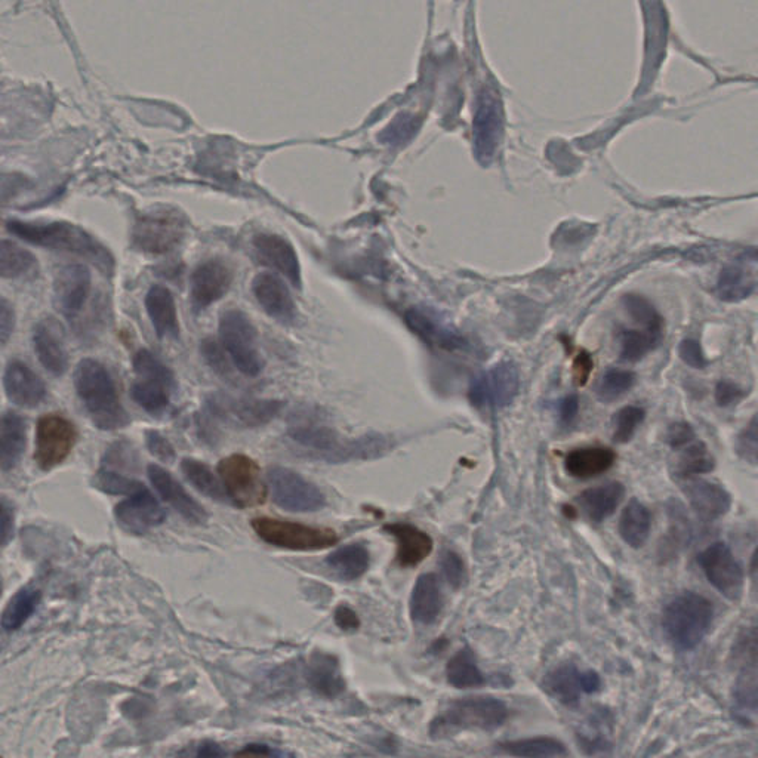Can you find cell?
Masks as SVG:
<instances>
[{
	"label": "cell",
	"instance_id": "cell-1",
	"mask_svg": "<svg viewBox=\"0 0 758 758\" xmlns=\"http://www.w3.org/2000/svg\"><path fill=\"white\" fill-rule=\"evenodd\" d=\"M9 233L21 240L51 251L77 255L91 261L104 273L113 270V257L88 231L66 221H9Z\"/></svg>",
	"mask_w": 758,
	"mask_h": 758
},
{
	"label": "cell",
	"instance_id": "cell-2",
	"mask_svg": "<svg viewBox=\"0 0 758 758\" xmlns=\"http://www.w3.org/2000/svg\"><path fill=\"white\" fill-rule=\"evenodd\" d=\"M75 387L86 414L95 427L104 431L122 430L131 417L120 400L109 369L95 359L80 360L75 371Z\"/></svg>",
	"mask_w": 758,
	"mask_h": 758
},
{
	"label": "cell",
	"instance_id": "cell-3",
	"mask_svg": "<svg viewBox=\"0 0 758 758\" xmlns=\"http://www.w3.org/2000/svg\"><path fill=\"white\" fill-rule=\"evenodd\" d=\"M713 619V603L701 594L686 591L664 607L662 630L674 649L687 652L705 639Z\"/></svg>",
	"mask_w": 758,
	"mask_h": 758
},
{
	"label": "cell",
	"instance_id": "cell-4",
	"mask_svg": "<svg viewBox=\"0 0 758 758\" xmlns=\"http://www.w3.org/2000/svg\"><path fill=\"white\" fill-rule=\"evenodd\" d=\"M288 436L292 442L298 443L303 448L310 449L311 454L326 459V461L340 462L350 458H363L382 454L387 445L385 437L379 434L360 437V439L348 442L342 439L337 431L326 425L313 424V422H300L289 428Z\"/></svg>",
	"mask_w": 758,
	"mask_h": 758
},
{
	"label": "cell",
	"instance_id": "cell-5",
	"mask_svg": "<svg viewBox=\"0 0 758 758\" xmlns=\"http://www.w3.org/2000/svg\"><path fill=\"white\" fill-rule=\"evenodd\" d=\"M137 379L131 387V396L140 408L149 414H165L171 406L172 391L175 390L174 372L147 348H141L132 360Z\"/></svg>",
	"mask_w": 758,
	"mask_h": 758
},
{
	"label": "cell",
	"instance_id": "cell-6",
	"mask_svg": "<svg viewBox=\"0 0 758 758\" xmlns=\"http://www.w3.org/2000/svg\"><path fill=\"white\" fill-rule=\"evenodd\" d=\"M220 340L233 365L246 377H258L264 359L258 348V332L252 320L237 308L224 311L220 317Z\"/></svg>",
	"mask_w": 758,
	"mask_h": 758
},
{
	"label": "cell",
	"instance_id": "cell-7",
	"mask_svg": "<svg viewBox=\"0 0 758 758\" xmlns=\"http://www.w3.org/2000/svg\"><path fill=\"white\" fill-rule=\"evenodd\" d=\"M186 231V218L177 209H152L138 215L135 220L132 246L144 254H166L183 242Z\"/></svg>",
	"mask_w": 758,
	"mask_h": 758
},
{
	"label": "cell",
	"instance_id": "cell-8",
	"mask_svg": "<svg viewBox=\"0 0 758 758\" xmlns=\"http://www.w3.org/2000/svg\"><path fill=\"white\" fill-rule=\"evenodd\" d=\"M285 403L273 399H243L214 393L206 397L205 411L209 421L223 422L230 427L257 428L277 418Z\"/></svg>",
	"mask_w": 758,
	"mask_h": 758
},
{
	"label": "cell",
	"instance_id": "cell-9",
	"mask_svg": "<svg viewBox=\"0 0 758 758\" xmlns=\"http://www.w3.org/2000/svg\"><path fill=\"white\" fill-rule=\"evenodd\" d=\"M255 533L267 544L292 551H316L334 547L338 535L332 529L314 528L288 520L258 517L251 522Z\"/></svg>",
	"mask_w": 758,
	"mask_h": 758
},
{
	"label": "cell",
	"instance_id": "cell-10",
	"mask_svg": "<svg viewBox=\"0 0 758 758\" xmlns=\"http://www.w3.org/2000/svg\"><path fill=\"white\" fill-rule=\"evenodd\" d=\"M218 476L223 482L228 501L239 508L263 505L267 498L266 483L255 459L243 454L228 455L218 464Z\"/></svg>",
	"mask_w": 758,
	"mask_h": 758
},
{
	"label": "cell",
	"instance_id": "cell-11",
	"mask_svg": "<svg viewBox=\"0 0 758 758\" xmlns=\"http://www.w3.org/2000/svg\"><path fill=\"white\" fill-rule=\"evenodd\" d=\"M508 719V708L504 702L492 696H471L449 704L445 713L433 723L434 732L446 727L456 729L493 730Z\"/></svg>",
	"mask_w": 758,
	"mask_h": 758
},
{
	"label": "cell",
	"instance_id": "cell-12",
	"mask_svg": "<svg viewBox=\"0 0 758 758\" xmlns=\"http://www.w3.org/2000/svg\"><path fill=\"white\" fill-rule=\"evenodd\" d=\"M274 504L292 513H314L326 505L325 495L310 480L285 467H271L267 473Z\"/></svg>",
	"mask_w": 758,
	"mask_h": 758
},
{
	"label": "cell",
	"instance_id": "cell-13",
	"mask_svg": "<svg viewBox=\"0 0 758 758\" xmlns=\"http://www.w3.org/2000/svg\"><path fill=\"white\" fill-rule=\"evenodd\" d=\"M77 428L60 414L39 418L36 427L35 461L40 470L51 471L72 454L77 442Z\"/></svg>",
	"mask_w": 758,
	"mask_h": 758
},
{
	"label": "cell",
	"instance_id": "cell-14",
	"mask_svg": "<svg viewBox=\"0 0 758 758\" xmlns=\"http://www.w3.org/2000/svg\"><path fill=\"white\" fill-rule=\"evenodd\" d=\"M698 565L721 596L732 602L741 599L745 582L744 569L724 542L708 545L699 554Z\"/></svg>",
	"mask_w": 758,
	"mask_h": 758
},
{
	"label": "cell",
	"instance_id": "cell-15",
	"mask_svg": "<svg viewBox=\"0 0 758 758\" xmlns=\"http://www.w3.org/2000/svg\"><path fill=\"white\" fill-rule=\"evenodd\" d=\"M519 371L510 362H501L471 382L468 397L476 408H504L519 391Z\"/></svg>",
	"mask_w": 758,
	"mask_h": 758
},
{
	"label": "cell",
	"instance_id": "cell-16",
	"mask_svg": "<svg viewBox=\"0 0 758 758\" xmlns=\"http://www.w3.org/2000/svg\"><path fill=\"white\" fill-rule=\"evenodd\" d=\"M234 282V271L227 261L211 258L194 268L190 276V303L196 313L226 297Z\"/></svg>",
	"mask_w": 758,
	"mask_h": 758
},
{
	"label": "cell",
	"instance_id": "cell-17",
	"mask_svg": "<svg viewBox=\"0 0 758 758\" xmlns=\"http://www.w3.org/2000/svg\"><path fill=\"white\" fill-rule=\"evenodd\" d=\"M91 292L92 273L85 264H67L55 274V308L70 322L82 314Z\"/></svg>",
	"mask_w": 758,
	"mask_h": 758
},
{
	"label": "cell",
	"instance_id": "cell-18",
	"mask_svg": "<svg viewBox=\"0 0 758 758\" xmlns=\"http://www.w3.org/2000/svg\"><path fill=\"white\" fill-rule=\"evenodd\" d=\"M33 347L40 365L52 377H63L69 369V351L63 325L54 317L40 320L33 331Z\"/></svg>",
	"mask_w": 758,
	"mask_h": 758
},
{
	"label": "cell",
	"instance_id": "cell-19",
	"mask_svg": "<svg viewBox=\"0 0 758 758\" xmlns=\"http://www.w3.org/2000/svg\"><path fill=\"white\" fill-rule=\"evenodd\" d=\"M114 519L123 531L132 535H144L165 522L166 511L146 488L117 504L114 508Z\"/></svg>",
	"mask_w": 758,
	"mask_h": 758
},
{
	"label": "cell",
	"instance_id": "cell-20",
	"mask_svg": "<svg viewBox=\"0 0 758 758\" xmlns=\"http://www.w3.org/2000/svg\"><path fill=\"white\" fill-rule=\"evenodd\" d=\"M255 258L261 266L283 274L294 286H301V267L294 246L274 233H258L252 239Z\"/></svg>",
	"mask_w": 758,
	"mask_h": 758
},
{
	"label": "cell",
	"instance_id": "cell-21",
	"mask_svg": "<svg viewBox=\"0 0 758 758\" xmlns=\"http://www.w3.org/2000/svg\"><path fill=\"white\" fill-rule=\"evenodd\" d=\"M252 292L258 304L271 317L282 325H291L297 319V307L288 285L276 273L264 271L255 276Z\"/></svg>",
	"mask_w": 758,
	"mask_h": 758
},
{
	"label": "cell",
	"instance_id": "cell-22",
	"mask_svg": "<svg viewBox=\"0 0 758 758\" xmlns=\"http://www.w3.org/2000/svg\"><path fill=\"white\" fill-rule=\"evenodd\" d=\"M150 482L156 492L162 496L166 504L171 505L177 513H180L187 522L193 525H205L208 513L205 508L183 488L180 482L160 465L152 464L149 467Z\"/></svg>",
	"mask_w": 758,
	"mask_h": 758
},
{
	"label": "cell",
	"instance_id": "cell-23",
	"mask_svg": "<svg viewBox=\"0 0 758 758\" xmlns=\"http://www.w3.org/2000/svg\"><path fill=\"white\" fill-rule=\"evenodd\" d=\"M682 489L690 508L702 522H716L732 507V495L717 483L690 477L682 480Z\"/></svg>",
	"mask_w": 758,
	"mask_h": 758
},
{
	"label": "cell",
	"instance_id": "cell-24",
	"mask_svg": "<svg viewBox=\"0 0 758 758\" xmlns=\"http://www.w3.org/2000/svg\"><path fill=\"white\" fill-rule=\"evenodd\" d=\"M3 387L8 399L21 408L42 405L48 394L45 381L21 360H11L6 365Z\"/></svg>",
	"mask_w": 758,
	"mask_h": 758
},
{
	"label": "cell",
	"instance_id": "cell-25",
	"mask_svg": "<svg viewBox=\"0 0 758 758\" xmlns=\"http://www.w3.org/2000/svg\"><path fill=\"white\" fill-rule=\"evenodd\" d=\"M146 310L160 340L180 338V320L172 292L166 286L154 285L147 292Z\"/></svg>",
	"mask_w": 758,
	"mask_h": 758
},
{
	"label": "cell",
	"instance_id": "cell-26",
	"mask_svg": "<svg viewBox=\"0 0 758 758\" xmlns=\"http://www.w3.org/2000/svg\"><path fill=\"white\" fill-rule=\"evenodd\" d=\"M397 542L396 560L402 568H415L433 551V539L428 533L406 523L384 526Z\"/></svg>",
	"mask_w": 758,
	"mask_h": 758
},
{
	"label": "cell",
	"instance_id": "cell-27",
	"mask_svg": "<svg viewBox=\"0 0 758 758\" xmlns=\"http://www.w3.org/2000/svg\"><path fill=\"white\" fill-rule=\"evenodd\" d=\"M409 328L418 335L421 340L430 344L431 347L442 348L446 351H455L465 347L464 337L454 331V329L445 326L436 316L427 313L424 310L409 311L408 317Z\"/></svg>",
	"mask_w": 758,
	"mask_h": 758
},
{
	"label": "cell",
	"instance_id": "cell-28",
	"mask_svg": "<svg viewBox=\"0 0 758 758\" xmlns=\"http://www.w3.org/2000/svg\"><path fill=\"white\" fill-rule=\"evenodd\" d=\"M27 425L26 421L15 414L6 412L0 424V467L2 471L14 470L26 451Z\"/></svg>",
	"mask_w": 758,
	"mask_h": 758
},
{
	"label": "cell",
	"instance_id": "cell-29",
	"mask_svg": "<svg viewBox=\"0 0 758 758\" xmlns=\"http://www.w3.org/2000/svg\"><path fill=\"white\" fill-rule=\"evenodd\" d=\"M308 686L325 698H335L345 689L337 658L326 653H314L307 667Z\"/></svg>",
	"mask_w": 758,
	"mask_h": 758
},
{
	"label": "cell",
	"instance_id": "cell-30",
	"mask_svg": "<svg viewBox=\"0 0 758 758\" xmlns=\"http://www.w3.org/2000/svg\"><path fill=\"white\" fill-rule=\"evenodd\" d=\"M411 615L419 624H433L442 612L443 597L439 579L433 573L419 576L411 596Z\"/></svg>",
	"mask_w": 758,
	"mask_h": 758
},
{
	"label": "cell",
	"instance_id": "cell-31",
	"mask_svg": "<svg viewBox=\"0 0 758 758\" xmlns=\"http://www.w3.org/2000/svg\"><path fill=\"white\" fill-rule=\"evenodd\" d=\"M624 495L625 488L621 483L610 482L582 492L578 496V504L581 505L588 519L600 523L615 513Z\"/></svg>",
	"mask_w": 758,
	"mask_h": 758
},
{
	"label": "cell",
	"instance_id": "cell-32",
	"mask_svg": "<svg viewBox=\"0 0 758 758\" xmlns=\"http://www.w3.org/2000/svg\"><path fill=\"white\" fill-rule=\"evenodd\" d=\"M616 454L610 448H582L566 456L565 467L576 479H591L606 473L615 464Z\"/></svg>",
	"mask_w": 758,
	"mask_h": 758
},
{
	"label": "cell",
	"instance_id": "cell-33",
	"mask_svg": "<svg viewBox=\"0 0 758 758\" xmlns=\"http://www.w3.org/2000/svg\"><path fill=\"white\" fill-rule=\"evenodd\" d=\"M652 529V514L639 499H631L619 519V535L631 548H642Z\"/></svg>",
	"mask_w": 758,
	"mask_h": 758
},
{
	"label": "cell",
	"instance_id": "cell-34",
	"mask_svg": "<svg viewBox=\"0 0 758 758\" xmlns=\"http://www.w3.org/2000/svg\"><path fill=\"white\" fill-rule=\"evenodd\" d=\"M369 562H371V557H369L368 548L362 544L345 545L329 554L326 559L329 568L344 581H354L365 575Z\"/></svg>",
	"mask_w": 758,
	"mask_h": 758
},
{
	"label": "cell",
	"instance_id": "cell-35",
	"mask_svg": "<svg viewBox=\"0 0 758 758\" xmlns=\"http://www.w3.org/2000/svg\"><path fill=\"white\" fill-rule=\"evenodd\" d=\"M501 751L516 758H563L568 756L566 745L556 738L538 736V738L519 739L499 745Z\"/></svg>",
	"mask_w": 758,
	"mask_h": 758
},
{
	"label": "cell",
	"instance_id": "cell-36",
	"mask_svg": "<svg viewBox=\"0 0 758 758\" xmlns=\"http://www.w3.org/2000/svg\"><path fill=\"white\" fill-rule=\"evenodd\" d=\"M42 593L36 588L24 587L9 600L2 615V627L6 633L20 630L38 609Z\"/></svg>",
	"mask_w": 758,
	"mask_h": 758
},
{
	"label": "cell",
	"instance_id": "cell-37",
	"mask_svg": "<svg viewBox=\"0 0 758 758\" xmlns=\"http://www.w3.org/2000/svg\"><path fill=\"white\" fill-rule=\"evenodd\" d=\"M582 674L572 665H562L551 671L544 680V687L551 696L568 707H575L582 690Z\"/></svg>",
	"mask_w": 758,
	"mask_h": 758
},
{
	"label": "cell",
	"instance_id": "cell-38",
	"mask_svg": "<svg viewBox=\"0 0 758 758\" xmlns=\"http://www.w3.org/2000/svg\"><path fill=\"white\" fill-rule=\"evenodd\" d=\"M38 271V260L32 252L12 240L0 243V274L3 279H18Z\"/></svg>",
	"mask_w": 758,
	"mask_h": 758
},
{
	"label": "cell",
	"instance_id": "cell-39",
	"mask_svg": "<svg viewBox=\"0 0 758 758\" xmlns=\"http://www.w3.org/2000/svg\"><path fill=\"white\" fill-rule=\"evenodd\" d=\"M676 461L677 479H690L699 474L711 473L716 468V459L708 446L696 439L690 445L680 449Z\"/></svg>",
	"mask_w": 758,
	"mask_h": 758
},
{
	"label": "cell",
	"instance_id": "cell-40",
	"mask_svg": "<svg viewBox=\"0 0 758 758\" xmlns=\"http://www.w3.org/2000/svg\"><path fill=\"white\" fill-rule=\"evenodd\" d=\"M181 471L191 485L203 495L215 499V501L230 502L223 482H220L221 479L212 473L211 467L205 462L193 458H184L181 461Z\"/></svg>",
	"mask_w": 758,
	"mask_h": 758
},
{
	"label": "cell",
	"instance_id": "cell-41",
	"mask_svg": "<svg viewBox=\"0 0 758 758\" xmlns=\"http://www.w3.org/2000/svg\"><path fill=\"white\" fill-rule=\"evenodd\" d=\"M446 677L452 686L458 689H473L485 684V676L477 667L476 656L471 649L464 647L448 662Z\"/></svg>",
	"mask_w": 758,
	"mask_h": 758
},
{
	"label": "cell",
	"instance_id": "cell-42",
	"mask_svg": "<svg viewBox=\"0 0 758 758\" xmlns=\"http://www.w3.org/2000/svg\"><path fill=\"white\" fill-rule=\"evenodd\" d=\"M730 659L744 671L758 668V619L736 634L730 647Z\"/></svg>",
	"mask_w": 758,
	"mask_h": 758
},
{
	"label": "cell",
	"instance_id": "cell-43",
	"mask_svg": "<svg viewBox=\"0 0 758 758\" xmlns=\"http://www.w3.org/2000/svg\"><path fill=\"white\" fill-rule=\"evenodd\" d=\"M662 335L646 329H625L621 334V359L636 363L661 344Z\"/></svg>",
	"mask_w": 758,
	"mask_h": 758
},
{
	"label": "cell",
	"instance_id": "cell-44",
	"mask_svg": "<svg viewBox=\"0 0 758 758\" xmlns=\"http://www.w3.org/2000/svg\"><path fill=\"white\" fill-rule=\"evenodd\" d=\"M92 486L98 491L109 493V495L132 496L146 489L143 483L129 479L119 471L109 470V468L98 470V473L92 477Z\"/></svg>",
	"mask_w": 758,
	"mask_h": 758
},
{
	"label": "cell",
	"instance_id": "cell-45",
	"mask_svg": "<svg viewBox=\"0 0 758 758\" xmlns=\"http://www.w3.org/2000/svg\"><path fill=\"white\" fill-rule=\"evenodd\" d=\"M634 382H636V375L633 372L624 371V369H609L597 384V399L605 403L615 402L633 388Z\"/></svg>",
	"mask_w": 758,
	"mask_h": 758
},
{
	"label": "cell",
	"instance_id": "cell-46",
	"mask_svg": "<svg viewBox=\"0 0 758 758\" xmlns=\"http://www.w3.org/2000/svg\"><path fill=\"white\" fill-rule=\"evenodd\" d=\"M645 409L639 406H625L621 411L616 412L613 417V442L624 443L630 442L636 434L637 428L645 421Z\"/></svg>",
	"mask_w": 758,
	"mask_h": 758
},
{
	"label": "cell",
	"instance_id": "cell-47",
	"mask_svg": "<svg viewBox=\"0 0 758 758\" xmlns=\"http://www.w3.org/2000/svg\"><path fill=\"white\" fill-rule=\"evenodd\" d=\"M735 451L739 458L758 467V412L736 437Z\"/></svg>",
	"mask_w": 758,
	"mask_h": 758
},
{
	"label": "cell",
	"instance_id": "cell-48",
	"mask_svg": "<svg viewBox=\"0 0 758 758\" xmlns=\"http://www.w3.org/2000/svg\"><path fill=\"white\" fill-rule=\"evenodd\" d=\"M103 464L106 465L104 468L120 467L122 470L135 471L140 467V458L131 443L116 442L107 449Z\"/></svg>",
	"mask_w": 758,
	"mask_h": 758
},
{
	"label": "cell",
	"instance_id": "cell-49",
	"mask_svg": "<svg viewBox=\"0 0 758 758\" xmlns=\"http://www.w3.org/2000/svg\"><path fill=\"white\" fill-rule=\"evenodd\" d=\"M735 699L744 710L758 711V670H745L736 683Z\"/></svg>",
	"mask_w": 758,
	"mask_h": 758
},
{
	"label": "cell",
	"instance_id": "cell-50",
	"mask_svg": "<svg viewBox=\"0 0 758 758\" xmlns=\"http://www.w3.org/2000/svg\"><path fill=\"white\" fill-rule=\"evenodd\" d=\"M200 353H202L203 359L206 360L209 368L217 372V375L227 379L233 377V371H231L223 345L218 344L212 338H206V340L200 342Z\"/></svg>",
	"mask_w": 758,
	"mask_h": 758
},
{
	"label": "cell",
	"instance_id": "cell-51",
	"mask_svg": "<svg viewBox=\"0 0 758 758\" xmlns=\"http://www.w3.org/2000/svg\"><path fill=\"white\" fill-rule=\"evenodd\" d=\"M440 569L445 575L446 581L454 588H459L465 581L464 560L455 551H445L440 557Z\"/></svg>",
	"mask_w": 758,
	"mask_h": 758
},
{
	"label": "cell",
	"instance_id": "cell-52",
	"mask_svg": "<svg viewBox=\"0 0 758 758\" xmlns=\"http://www.w3.org/2000/svg\"><path fill=\"white\" fill-rule=\"evenodd\" d=\"M696 433L693 430L692 425L686 421H676L667 428L665 433V442L674 451H680L684 446L690 445L695 442Z\"/></svg>",
	"mask_w": 758,
	"mask_h": 758
},
{
	"label": "cell",
	"instance_id": "cell-53",
	"mask_svg": "<svg viewBox=\"0 0 758 758\" xmlns=\"http://www.w3.org/2000/svg\"><path fill=\"white\" fill-rule=\"evenodd\" d=\"M745 396H747V391L729 379L717 382L716 391H714V397H716L717 405L720 408H730V406L744 400Z\"/></svg>",
	"mask_w": 758,
	"mask_h": 758
},
{
	"label": "cell",
	"instance_id": "cell-54",
	"mask_svg": "<svg viewBox=\"0 0 758 758\" xmlns=\"http://www.w3.org/2000/svg\"><path fill=\"white\" fill-rule=\"evenodd\" d=\"M146 445L150 454L159 458L163 462H172L175 459V449L172 448L171 442L166 439L160 431L149 430L146 433Z\"/></svg>",
	"mask_w": 758,
	"mask_h": 758
},
{
	"label": "cell",
	"instance_id": "cell-55",
	"mask_svg": "<svg viewBox=\"0 0 758 758\" xmlns=\"http://www.w3.org/2000/svg\"><path fill=\"white\" fill-rule=\"evenodd\" d=\"M679 354L682 357L684 363L693 369H705L710 362L707 357L704 356L701 344L696 340H684L679 347Z\"/></svg>",
	"mask_w": 758,
	"mask_h": 758
},
{
	"label": "cell",
	"instance_id": "cell-56",
	"mask_svg": "<svg viewBox=\"0 0 758 758\" xmlns=\"http://www.w3.org/2000/svg\"><path fill=\"white\" fill-rule=\"evenodd\" d=\"M15 328V313L12 305L2 298L0 303V338H2V345H6L9 337Z\"/></svg>",
	"mask_w": 758,
	"mask_h": 758
},
{
	"label": "cell",
	"instance_id": "cell-57",
	"mask_svg": "<svg viewBox=\"0 0 758 758\" xmlns=\"http://www.w3.org/2000/svg\"><path fill=\"white\" fill-rule=\"evenodd\" d=\"M594 363L593 359H591L590 354L585 353V351H581V353L578 354V357L575 359V363H573V372H575V381L578 382L579 385H584L585 382L588 381V378H590L591 372H593Z\"/></svg>",
	"mask_w": 758,
	"mask_h": 758
},
{
	"label": "cell",
	"instance_id": "cell-58",
	"mask_svg": "<svg viewBox=\"0 0 758 758\" xmlns=\"http://www.w3.org/2000/svg\"><path fill=\"white\" fill-rule=\"evenodd\" d=\"M335 622L344 631H354L360 627L359 616L348 606H340L335 610Z\"/></svg>",
	"mask_w": 758,
	"mask_h": 758
},
{
	"label": "cell",
	"instance_id": "cell-59",
	"mask_svg": "<svg viewBox=\"0 0 758 758\" xmlns=\"http://www.w3.org/2000/svg\"><path fill=\"white\" fill-rule=\"evenodd\" d=\"M579 399L575 394H569L560 403L559 418L563 425H570L578 415Z\"/></svg>",
	"mask_w": 758,
	"mask_h": 758
},
{
	"label": "cell",
	"instance_id": "cell-60",
	"mask_svg": "<svg viewBox=\"0 0 758 758\" xmlns=\"http://www.w3.org/2000/svg\"><path fill=\"white\" fill-rule=\"evenodd\" d=\"M14 536V510L9 507V502L2 499V544L3 547L8 545Z\"/></svg>",
	"mask_w": 758,
	"mask_h": 758
},
{
	"label": "cell",
	"instance_id": "cell-61",
	"mask_svg": "<svg viewBox=\"0 0 758 758\" xmlns=\"http://www.w3.org/2000/svg\"><path fill=\"white\" fill-rule=\"evenodd\" d=\"M226 757V751L223 750L220 744L212 741H205L197 748L194 758H224Z\"/></svg>",
	"mask_w": 758,
	"mask_h": 758
},
{
	"label": "cell",
	"instance_id": "cell-62",
	"mask_svg": "<svg viewBox=\"0 0 758 758\" xmlns=\"http://www.w3.org/2000/svg\"><path fill=\"white\" fill-rule=\"evenodd\" d=\"M273 751L267 745L251 744L236 754V758H271Z\"/></svg>",
	"mask_w": 758,
	"mask_h": 758
},
{
	"label": "cell",
	"instance_id": "cell-63",
	"mask_svg": "<svg viewBox=\"0 0 758 758\" xmlns=\"http://www.w3.org/2000/svg\"><path fill=\"white\" fill-rule=\"evenodd\" d=\"M582 690L587 693H593L596 692V690H599L600 687V677L597 676L594 671H590V673L582 674Z\"/></svg>",
	"mask_w": 758,
	"mask_h": 758
},
{
	"label": "cell",
	"instance_id": "cell-64",
	"mask_svg": "<svg viewBox=\"0 0 758 758\" xmlns=\"http://www.w3.org/2000/svg\"><path fill=\"white\" fill-rule=\"evenodd\" d=\"M750 572L754 581L758 584V547L756 548V551H754L753 557H751Z\"/></svg>",
	"mask_w": 758,
	"mask_h": 758
}]
</instances>
